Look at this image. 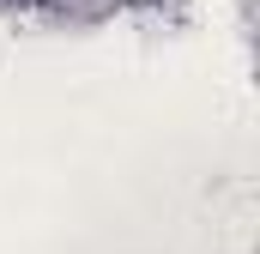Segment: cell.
I'll list each match as a JSON object with an SVG mask.
<instances>
[{"label":"cell","instance_id":"cell-1","mask_svg":"<svg viewBox=\"0 0 260 254\" xmlns=\"http://www.w3.org/2000/svg\"><path fill=\"white\" fill-rule=\"evenodd\" d=\"M6 12H43V6H55V0H0Z\"/></svg>","mask_w":260,"mask_h":254}]
</instances>
